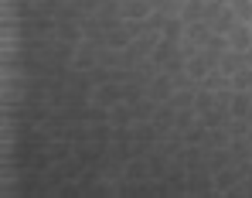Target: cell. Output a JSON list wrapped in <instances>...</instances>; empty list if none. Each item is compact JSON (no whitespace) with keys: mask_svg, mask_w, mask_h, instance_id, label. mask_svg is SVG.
I'll use <instances>...</instances> for the list:
<instances>
[{"mask_svg":"<svg viewBox=\"0 0 252 198\" xmlns=\"http://www.w3.org/2000/svg\"><path fill=\"white\" fill-rule=\"evenodd\" d=\"M228 48H232V51H239V55H246V51L252 48V24L239 21V24L228 31Z\"/></svg>","mask_w":252,"mask_h":198,"instance_id":"6da1fadb","label":"cell"},{"mask_svg":"<svg viewBox=\"0 0 252 198\" xmlns=\"http://www.w3.org/2000/svg\"><path fill=\"white\" fill-rule=\"evenodd\" d=\"M174 76H154V82H150V99H157V103H170V96H174Z\"/></svg>","mask_w":252,"mask_h":198,"instance_id":"7a4b0ae2","label":"cell"},{"mask_svg":"<svg viewBox=\"0 0 252 198\" xmlns=\"http://www.w3.org/2000/svg\"><path fill=\"white\" fill-rule=\"evenodd\" d=\"M129 41H133V35H129L126 21H120L113 31H106V48H109V51H126V48H129Z\"/></svg>","mask_w":252,"mask_h":198,"instance_id":"3957f363","label":"cell"},{"mask_svg":"<svg viewBox=\"0 0 252 198\" xmlns=\"http://www.w3.org/2000/svg\"><path fill=\"white\" fill-rule=\"evenodd\" d=\"M120 14H123V21H147L154 14V3L150 0H126Z\"/></svg>","mask_w":252,"mask_h":198,"instance_id":"277c9868","label":"cell"},{"mask_svg":"<svg viewBox=\"0 0 252 198\" xmlns=\"http://www.w3.org/2000/svg\"><path fill=\"white\" fill-rule=\"evenodd\" d=\"M205 10H208L205 0H184L181 10H177V17H181L184 24H194V21H205Z\"/></svg>","mask_w":252,"mask_h":198,"instance_id":"5b68a950","label":"cell"},{"mask_svg":"<svg viewBox=\"0 0 252 198\" xmlns=\"http://www.w3.org/2000/svg\"><path fill=\"white\" fill-rule=\"evenodd\" d=\"M120 96H123V89H120V85H99V89L92 92V103H95V106L113 110V106L120 103Z\"/></svg>","mask_w":252,"mask_h":198,"instance_id":"8992f818","label":"cell"},{"mask_svg":"<svg viewBox=\"0 0 252 198\" xmlns=\"http://www.w3.org/2000/svg\"><path fill=\"white\" fill-rule=\"evenodd\" d=\"M249 110H252V96H249V92L232 89V99H228V117H232V119H242Z\"/></svg>","mask_w":252,"mask_h":198,"instance_id":"52a82bcc","label":"cell"},{"mask_svg":"<svg viewBox=\"0 0 252 198\" xmlns=\"http://www.w3.org/2000/svg\"><path fill=\"white\" fill-rule=\"evenodd\" d=\"M228 79H232V89H239V92H252V65H249V62L239 65Z\"/></svg>","mask_w":252,"mask_h":198,"instance_id":"ba28073f","label":"cell"},{"mask_svg":"<svg viewBox=\"0 0 252 198\" xmlns=\"http://www.w3.org/2000/svg\"><path fill=\"white\" fill-rule=\"evenodd\" d=\"M184 31H188V24H184V21H181L177 14H170L160 35H164V38H170V41H181V38H184Z\"/></svg>","mask_w":252,"mask_h":198,"instance_id":"9c48e42d","label":"cell"},{"mask_svg":"<svg viewBox=\"0 0 252 198\" xmlns=\"http://www.w3.org/2000/svg\"><path fill=\"white\" fill-rule=\"evenodd\" d=\"M208 110H215V92L198 85V96H194V113H198V117H205Z\"/></svg>","mask_w":252,"mask_h":198,"instance_id":"30bf717a","label":"cell"},{"mask_svg":"<svg viewBox=\"0 0 252 198\" xmlns=\"http://www.w3.org/2000/svg\"><path fill=\"white\" fill-rule=\"evenodd\" d=\"M228 7H232V14H235V21H252V0H228Z\"/></svg>","mask_w":252,"mask_h":198,"instance_id":"8fae6325","label":"cell"},{"mask_svg":"<svg viewBox=\"0 0 252 198\" xmlns=\"http://www.w3.org/2000/svg\"><path fill=\"white\" fill-rule=\"evenodd\" d=\"M208 140V126L205 123H194L191 130H184V144L191 147V144H205Z\"/></svg>","mask_w":252,"mask_h":198,"instance_id":"7c38bea8","label":"cell"},{"mask_svg":"<svg viewBox=\"0 0 252 198\" xmlns=\"http://www.w3.org/2000/svg\"><path fill=\"white\" fill-rule=\"evenodd\" d=\"M205 48H208L211 55H215V51H218V55H221V51H228V35H218V31H211L208 38H205Z\"/></svg>","mask_w":252,"mask_h":198,"instance_id":"4fadbf2b","label":"cell"},{"mask_svg":"<svg viewBox=\"0 0 252 198\" xmlns=\"http://www.w3.org/2000/svg\"><path fill=\"white\" fill-rule=\"evenodd\" d=\"M126 178L129 181H143L147 178V164H140V160L136 164H126Z\"/></svg>","mask_w":252,"mask_h":198,"instance_id":"5bb4252c","label":"cell"},{"mask_svg":"<svg viewBox=\"0 0 252 198\" xmlns=\"http://www.w3.org/2000/svg\"><path fill=\"white\" fill-rule=\"evenodd\" d=\"M68 151H72L68 144H51V147H48V154H51V160H65V158H68Z\"/></svg>","mask_w":252,"mask_h":198,"instance_id":"9a60e30c","label":"cell"},{"mask_svg":"<svg viewBox=\"0 0 252 198\" xmlns=\"http://www.w3.org/2000/svg\"><path fill=\"white\" fill-rule=\"evenodd\" d=\"M106 137H113V130H109V126H102V123H99V126H95V130H92V140H95V144H102V140H106Z\"/></svg>","mask_w":252,"mask_h":198,"instance_id":"2e32d148","label":"cell"},{"mask_svg":"<svg viewBox=\"0 0 252 198\" xmlns=\"http://www.w3.org/2000/svg\"><path fill=\"white\" fill-rule=\"evenodd\" d=\"M232 178H235L232 171H221V174L215 178V185H218V188H228V185H232Z\"/></svg>","mask_w":252,"mask_h":198,"instance_id":"e0dca14e","label":"cell"},{"mask_svg":"<svg viewBox=\"0 0 252 198\" xmlns=\"http://www.w3.org/2000/svg\"><path fill=\"white\" fill-rule=\"evenodd\" d=\"M246 62H249V65H252V48H249V51H246Z\"/></svg>","mask_w":252,"mask_h":198,"instance_id":"ac0fdd59","label":"cell"},{"mask_svg":"<svg viewBox=\"0 0 252 198\" xmlns=\"http://www.w3.org/2000/svg\"><path fill=\"white\" fill-rule=\"evenodd\" d=\"M249 24H252V21H249Z\"/></svg>","mask_w":252,"mask_h":198,"instance_id":"d6986e66","label":"cell"}]
</instances>
